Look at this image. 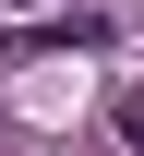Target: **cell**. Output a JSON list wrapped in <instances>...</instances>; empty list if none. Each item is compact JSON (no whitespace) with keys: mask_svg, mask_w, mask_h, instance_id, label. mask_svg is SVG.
Returning a JSON list of instances; mask_svg holds the SVG:
<instances>
[{"mask_svg":"<svg viewBox=\"0 0 144 156\" xmlns=\"http://www.w3.org/2000/svg\"><path fill=\"white\" fill-rule=\"evenodd\" d=\"M12 12H36V0H12Z\"/></svg>","mask_w":144,"mask_h":156,"instance_id":"2","label":"cell"},{"mask_svg":"<svg viewBox=\"0 0 144 156\" xmlns=\"http://www.w3.org/2000/svg\"><path fill=\"white\" fill-rule=\"evenodd\" d=\"M120 144H144V96H120Z\"/></svg>","mask_w":144,"mask_h":156,"instance_id":"1","label":"cell"}]
</instances>
